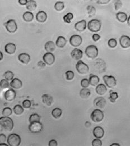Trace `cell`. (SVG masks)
<instances>
[{"instance_id": "53", "label": "cell", "mask_w": 130, "mask_h": 146, "mask_svg": "<svg viewBox=\"0 0 130 146\" xmlns=\"http://www.w3.org/2000/svg\"><path fill=\"white\" fill-rule=\"evenodd\" d=\"M91 125H92V124H91V123H90L89 121H86V122L85 123V127H86V128H89V127H91Z\"/></svg>"}, {"instance_id": "4", "label": "cell", "mask_w": 130, "mask_h": 146, "mask_svg": "<svg viewBox=\"0 0 130 146\" xmlns=\"http://www.w3.org/2000/svg\"><path fill=\"white\" fill-rule=\"evenodd\" d=\"M104 115L103 112L99 109L94 110L92 112L90 118L95 123H100L104 119Z\"/></svg>"}, {"instance_id": "25", "label": "cell", "mask_w": 130, "mask_h": 146, "mask_svg": "<svg viewBox=\"0 0 130 146\" xmlns=\"http://www.w3.org/2000/svg\"><path fill=\"white\" fill-rule=\"evenodd\" d=\"M67 43V40L65 37L59 36L56 40V45L59 48H63Z\"/></svg>"}, {"instance_id": "57", "label": "cell", "mask_w": 130, "mask_h": 146, "mask_svg": "<svg viewBox=\"0 0 130 146\" xmlns=\"http://www.w3.org/2000/svg\"><path fill=\"white\" fill-rule=\"evenodd\" d=\"M0 146H8V145L5 144V143H0Z\"/></svg>"}, {"instance_id": "38", "label": "cell", "mask_w": 130, "mask_h": 146, "mask_svg": "<svg viewBox=\"0 0 130 146\" xmlns=\"http://www.w3.org/2000/svg\"><path fill=\"white\" fill-rule=\"evenodd\" d=\"M3 76H4L5 79H6L8 81H10V80H12L13 79L14 76V74L11 71H7L3 74Z\"/></svg>"}, {"instance_id": "56", "label": "cell", "mask_w": 130, "mask_h": 146, "mask_svg": "<svg viewBox=\"0 0 130 146\" xmlns=\"http://www.w3.org/2000/svg\"><path fill=\"white\" fill-rule=\"evenodd\" d=\"M111 146H120L118 143H113Z\"/></svg>"}, {"instance_id": "34", "label": "cell", "mask_w": 130, "mask_h": 146, "mask_svg": "<svg viewBox=\"0 0 130 146\" xmlns=\"http://www.w3.org/2000/svg\"><path fill=\"white\" fill-rule=\"evenodd\" d=\"M118 98V94L117 92H113L112 91H110V97H109V100L111 102H115V101Z\"/></svg>"}, {"instance_id": "40", "label": "cell", "mask_w": 130, "mask_h": 146, "mask_svg": "<svg viewBox=\"0 0 130 146\" xmlns=\"http://www.w3.org/2000/svg\"><path fill=\"white\" fill-rule=\"evenodd\" d=\"M10 84L9 83V81L6 79H2L0 81V87L2 89H6L9 88Z\"/></svg>"}, {"instance_id": "1", "label": "cell", "mask_w": 130, "mask_h": 146, "mask_svg": "<svg viewBox=\"0 0 130 146\" xmlns=\"http://www.w3.org/2000/svg\"><path fill=\"white\" fill-rule=\"evenodd\" d=\"M14 128V122L9 116L0 117V131H10Z\"/></svg>"}, {"instance_id": "41", "label": "cell", "mask_w": 130, "mask_h": 146, "mask_svg": "<svg viewBox=\"0 0 130 146\" xmlns=\"http://www.w3.org/2000/svg\"><path fill=\"white\" fill-rule=\"evenodd\" d=\"M113 3L115 10H118L122 7V2L121 0H114Z\"/></svg>"}, {"instance_id": "20", "label": "cell", "mask_w": 130, "mask_h": 146, "mask_svg": "<svg viewBox=\"0 0 130 146\" xmlns=\"http://www.w3.org/2000/svg\"><path fill=\"white\" fill-rule=\"evenodd\" d=\"M18 59L21 63L24 64H28L31 60L30 55L26 53L20 54L18 56Z\"/></svg>"}, {"instance_id": "14", "label": "cell", "mask_w": 130, "mask_h": 146, "mask_svg": "<svg viewBox=\"0 0 130 146\" xmlns=\"http://www.w3.org/2000/svg\"><path fill=\"white\" fill-rule=\"evenodd\" d=\"M121 46L123 48H128L130 47V38L127 36L123 35L119 39Z\"/></svg>"}, {"instance_id": "37", "label": "cell", "mask_w": 130, "mask_h": 146, "mask_svg": "<svg viewBox=\"0 0 130 146\" xmlns=\"http://www.w3.org/2000/svg\"><path fill=\"white\" fill-rule=\"evenodd\" d=\"M40 116L39 115H38L37 113L32 114L30 116L29 119L30 123L34 121H40Z\"/></svg>"}, {"instance_id": "12", "label": "cell", "mask_w": 130, "mask_h": 146, "mask_svg": "<svg viewBox=\"0 0 130 146\" xmlns=\"http://www.w3.org/2000/svg\"><path fill=\"white\" fill-rule=\"evenodd\" d=\"M16 96V92L13 89H9L6 91L4 93V97L6 101H13Z\"/></svg>"}, {"instance_id": "2", "label": "cell", "mask_w": 130, "mask_h": 146, "mask_svg": "<svg viewBox=\"0 0 130 146\" xmlns=\"http://www.w3.org/2000/svg\"><path fill=\"white\" fill-rule=\"evenodd\" d=\"M102 27L101 21L98 19H92L88 24V28L92 32H98Z\"/></svg>"}, {"instance_id": "23", "label": "cell", "mask_w": 130, "mask_h": 146, "mask_svg": "<svg viewBox=\"0 0 130 146\" xmlns=\"http://www.w3.org/2000/svg\"><path fill=\"white\" fill-rule=\"evenodd\" d=\"M47 15L44 11H40L36 15V20L39 23H44L47 20Z\"/></svg>"}, {"instance_id": "7", "label": "cell", "mask_w": 130, "mask_h": 146, "mask_svg": "<svg viewBox=\"0 0 130 146\" xmlns=\"http://www.w3.org/2000/svg\"><path fill=\"white\" fill-rule=\"evenodd\" d=\"M76 69L77 72L81 74H86L89 71L88 65L81 60H79L77 61L76 65Z\"/></svg>"}, {"instance_id": "55", "label": "cell", "mask_w": 130, "mask_h": 146, "mask_svg": "<svg viewBox=\"0 0 130 146\" xmlns=\"http://www.w3.org/2000/svg\"><path fill=\"white\" fill-rule=\"evenodd\" d=\"M127 24L128 25L130 26V15L129 16V17L127 19Z\"/></svg>"}, {"instance_id": "16", "label": "cell", "mask_w": 130, "mask_h": 146, "mask_svg": "<svg viewBox=\"0 0 130 146\" xmlns=\"http://www.w3.org/2000/svg\"><path fill=\"white\" fill-rule=\"evenodd\" d=\"M93 135L96 138L101 139L104 135V130L100 127H96L93 130Z\"/></svg>"}, {"instance_id": "26", "label": "cell", "mask_w": 130, "mask_h": 146, "mask_svg": "<svg viewBox=\"0 0 130 146\" xmlns=\"http://www.w3.org/2000/svg\"><path fill=\"white\" fill-rule=\"evenodd\" d=\"M89 83L92 86H97L100 81V79L99 78V76H98L96 75H94L93 74H91L90 75V77H89Z\"/></svg>"}, {"instance_id": "32", "label": "cell", "mask_w": 130, "mask_h": 146, "mask_svg": "<svg viewBox=\"0 0 130 146\" xmlns=\"http://www.w3.org/2000/svg\"><path fill=\"white\" fill-rule=\"evenodd\" d=\"M24 110L23 107L21 106L20 105H15L13 109L14 112L15 113V114H16L17 115H20L22 114L24 112Z\"/></svg>"}, {"instance_id": "24", "label": "cell", "mask_w": 130, "mask_h": 146, "mask_svg": "<svg viewBox=\"0 0 130 146\" xmlns=\"http://www.w3.org/2000/svg\"><path fill=\"white\" fill-rule=\"evenodd\" d=\"M95 91L97 94L99 95H104L107 91V88L106 86L104 84H99L96 86Z\"/></svg>"}, {"instance_id": "30", "label": "cell", "mask_w": 130, "mask_h": 146, "mask_svg": "<svg viewBox=\"0 0 130 146\" xmlns=\"http://www.w3.org/2000/svg\"><path fill=\"white\" fill-rule=\"evenodd\" d=\"M22 18L26 22H30L34 19V15L31 11H26L24 13Z\"/></svg>"}, {"instance_id": "17", "label": "cell", "mask_w": 130, "mask_h": 146, "mask_svg": "<svg viewBox=\"0 0 130 146\" xmlns=\"http://www.w3.org/2000/svg\"><path fill=\"white\" fill-rule=\"evenodd\" d=\"M16 50V46L14 43H9L6 44L5 47V52L10 55L14 54Z\"/></svg>"}, {"instance_id": "3", "label": "cell", "mask_w": 130, "mask_h": 146, "mask_svg": "<svg viewBox=\"0 0 130 146\" xmlns=\"http://www.w3.org/2000/svg\"><path fill=\"white\" fill-rule=\"evenodd\" d=\"M21 139L20 135L15 134L13 133L10 134L7 138V142L8 145L10 146H19L21 144Z\"/></svg>"}, {"instance_id": "50", "label": "cell", "mask_w": 130, "mask_h": 146, "mask_svg": "<svg viewBox=\"0 0 130 146\" xmlns=\"http://www.w3.org/2000/svg\"><path fill=\"white\" fill-rule=\"evenodd\" d=\"M49 146H58V143L56 141V140L55 139H52L49 141V144H48Z\"/></svg>"}, {"instance_id": "19", "label": "cell", "mask_w": 130, "mask_h": 146, "mask_svg": "<svg viewBox=\"0 0 130 146\" xmlns=\"http://www.w3.org/2000/svg\"><path fill=\"white\" fill-rule=\"evenodd\" d=\"M10 85L13 88L19 90L22 87V82L18 78H14L11 80Z\"/></svg>"}, {"instance_id": "15", "label": "cell", "mask_w": 130, "mask_h": 146, "mask_svg": "<svg viewBox=\"0 0 130 146\" xmlns=\"http://www.w3.org/2000/svg\"><path fill=\"white\" fill-rule=\"evenodd\" d=\"M86 21L85 20H82L77 22L75 24V29L80 32H84L86 28Z\"/></svg>"}, {"instance_id": "22", "label": "cell", "mask_w": 130, "mask_h": 146, "mask_svg": "<svg viewBox=\"0 0 130 146\" xmlns=\"http://www.w3.org/2000/svg\"><path fill=\"white\" fill-rule=\"evenodd\" d=\"M44 48L47 52L52 53L56 50V44L53 41H48L45 44Z\"/></svg>"}, {"instance_id": "21", "label": "cell", "mask_w": 130, "mask_h": 146, "mask_svg": "<svg viewBox=\"0 0 130 146\" xmlns=\"http://www.w3.org/2000/svg\"><path fill=\"white\" fill-rule=\"evenodd\" d=\"M42 102L48 106H51L53 102V97L48 94H44L42 95Z\"/></svg>"}, {"instance_id": "58", "label": "cell", "mask_w": 130, "mask_h": 146, "mask_svg": "<svg viewBox=\"0 0 130 146\" xmlns=\"http://www.w3.org/2000/svg\"><path fill=\"white\" fill-rule=\"evenodd\" d=\"M84 1H88V0H84Z\"/></svg>"}, {"instance_id": "42", "label": "cell", "mask_w": 130, "mask_h": 146, "mask_svg": "<svg viewBox=\"0 0 130 146\" xmlns=\"http://www.w3.org/2000/svg\"><path fill=\"white\" fill-rule=\"evenodd\" d=\"M108 45L111 48H115L117 46V41L115 39L111 38L108 42Z\"/></svg>"}, {"instance_id": "28", "label": "cell", "mask_w": 130, "mask_h": 146, "mask_svg": "<svg viewBox=\"0 0 130 146\" xmlns=\"http://www.w3.org/2000/svg\"><path fill=\"white\" fill-rule=\"evenodd\" d=\"M37 7V2L34 0H29L28 1L27 4L26 5V9L29 11H34Z\"/></svg>"}, {"instance_id": "52", "label": "cell", "mask_w": 130, "mask_h": 146, "mask_svg": "<svg viewBox=\"0 0 130 146\" xmlns=\"http://www.w3.org/2000/svg\"><path fill=\"white\" fill-rule=\"evenodd\" d=\"M28 0H19V3L21 5H26L28 3Z\"/></svg>"}, {"instance_id": "35", "label": "cell", "mask_w": 130, "mask_h": 146, "mask_svg": "<svg viewBox=\"0 0 130 146\" xmlns=\"http://www.w3.org/2000/svg\"><path fill=\"white\" fill-rule=\"evenodd\" d=\"M74 18V15L73 13H68L66 15H65L63 19V21L66 23H68V24H70L71 21V20Z\"/></svg>"}, {"instance_id": "18", "label": "cell", "mask_w": 130, "mask_h": 146, "mask_svg": "<svg viewBox=\"0 0 130 146\" xmlns=\"http://www.w3.org/2000/svg\"><path fill=\"white\" fill-rule=\"evenodd\" d=\"M71 56L75 60H80L83 56V52L80 49L75 48L71 51Z\"/></svg>"}, {"instance_id": "47", "label": "cell", "mask_w": 130, "mask_h": 146, "mask_svg": "<svg viewBox=\"0 0 130 146\" xmlns=\"http://www.w3.org/2000/svg\"><path fill=\"white\" fill-rule=\"evenodd\" d=\"M97 3L99 5H106L111 0H95Z\"/></svg>"}, {"instance_id": "33", "label": "cell", "mask_w": 130, "mask_h": 146, "mask_svg": "<svg viewBox=\"0 0 130 146\" xmlns=\"http://www.w3.org/2000/svg\"><path fill=\"white\" fill-rule=\"evenodd\" d=\"M87 11L89 17H93L96 13V9L92 5H89L87 6Z\"/></svg>"}, {"instance_id": "45", "label": "cell", "mask_w": 130, "mask_h": 146, "mask_svg": "<svg viewBox=\"0 0 130 146\" xmlns=\"http://www.w3.org/2000/svg\"><path fill=\"white\" fill-rule=\"evenodd\" d=\"M31 105V102L29 100H25L22 102V107L25 109H29Z\"/></svg>"}, {"instance_id": "39", "label": "cell", "mask_w": 130, "mask_h": 146, "mask_svg": "<svg viewBox=\"0 0 130 146\" xmlns=\"http://www.w3.org/2000/svg\"><path fill=\"white\" fill-rule=\"evenodd\" d=\"M12 113H13L12 109L9 107L4 108L2 111V114L3 116H10L12 115Z\"/></svg>"}, {"instance_id": "13", "label": "cell", "mask_w": 130, "mask_h": 146, "mask_svg": "<svg viewBox=\"0 0 130 146\" xmlns=\"http://www.w3.org/2000/svg\"><path fill=\"white\" fill-rule=\"evenodd\" d=\"M107 102L104 98L102 97H97L94 101V104L95 106L100 109H103L106 105Z\"/></svg>"}, {"instance_id": "11", "label": "cell", "mask_w": 130, "mask_h": 146, "mask_svg": "<svg viewBox=\"0 0 130 146\" xmlns=\"http://www.w3.org/2000/svg\"><path fill=\"white\" fill-rule=\"evenodd\" d=\"M44 62L48 65H52L55 63V56L51 52H47L43 56Z\"/></svg>"}, {"instance_id": "43", "label": "cell", "mask_w": 130, "mask_h": 146, "mask_svg": "<svg viewBox=\"0 0 130 146\" xmlns=\"http://www.w3.org/2000/svg\"><path fill=\"white\" fill-rule=\"evenodd\" d=\"M65 75H66V79L68 80H71L74 78V73L73 71H71V70L67 71L65 73Z\"/></svg>"}, {"instance_id": "29", "label": "cell", "mask_w": 130, "mask_h": 146, "mask_svg": "<svg viewBox=\"0 0 130 146\" xmlns=\"http://www.w3.org/2000/svg\"><path fill=\"white\" fill-rule=\"evenodd\" d=\"M116 18L121 23H125L127 20V15L123 12H119L116 14Z\"/></svg>"}, {"instance_id": "31", "label": "cell", "mask_w": 130, "mask_h": 146, "mask_svg": "<svg viewBox=\"0 0 130 146\" xmlns=\"http://www.w3.org/2000/svg\"><path fill=\"white\" fill-rule=\"evenodd\" d=\"M62 114V110L59 108H58L54 109L52 111V115L53 116V117L54 118L57 119L60 118Z\"/></svg>"}, {"instance_id": "48", "label": "cell", "mask_w": 130, "mask_h": 146, "mask_svg": "<svg viewBox=\"0 0 130 146\" xmlns=\"http://www.w3.org/2000/svg\"><path fill=\"white\" fill-rule=\"evenodd\" d=\"M6 136L4 134H0V143H5L6 141Z\"/></svg>"}, {"instance_id": "46", "label": "cell", "mask_w": 130, "mask_h": 146, "mask_svg": "<svg viewBox=\"0 0 130 146\" xmlns=\"http://www.w3.org/2000/svg\"><path fill=\"white\" fill-rule=\"evenodd\" d=\"M92 146H102V142L99 138H95L92 141Z\"/></svg>"}, {"instance_id": "8", "label": "cell", "mask_w": 130, "mask_h": 146, "mask_svg": "<svg viewBox=\"0 0 130 146\" xmlns=\"http://www.w3.org/2000/svg\"><path fill=\"white\" fill-rule=\"evenodd\" d=\"M29 130L32 133H39L43 130V125L40 121L30 123L29 126Z\"/></svg>"}, {"instance_id": "49", "label": "cell", "mask_w": 130, "mask_h": 146, "mask_svg": "<svg viewBox=\"0 0 130 146\" xmlns=\"http://www.w3.org/2000/svg\"><path fill=\"white\" fill-rule=\"evenodd\" d=\"M46 64L44 62H43V61H39L37 63V66L39 68H41V69H43L46 67Z\"/></svg>"}, {"instance_id": "36", "label": "cell", "mask_w": 130, "mask_h": 146, "mask_svg": "<svg viewBox=\"0 0 130 146\" xmlns=\"http://www.w3.org/2000/svg\"><path fill=\"white\" fill-rule=\"evenodd\" d=\"M65 8V4L63 2L58 1L57 2L55 5V9L57 11H61Z\"/></svg>"}, {"instance_id": "27", "label": "cell", "mask_w": 130, "mask_h": 146, "mask_svg": "<svg viewBox=\"0 0 130 146\" xmlns=\"http://www.w3.org/2000/svg\"><path fill=\"white\" fill-rule=\"evenodd\" d=\"M91 95V91L87 88H83L80 91V96L83 99L88 98Z\"/></svg>"}, {"instance_id": "51", "label": "cell", "mask_w": 130, "mask_h": 146, "mask_svg": "<svg viewBox=\"0 0 130 146\" xmlns=\"http://www.w3.org/2000/svg\"><path fill=\"white\" fill-rule=\"evenodd\" d=\"M100 39V36L98 34H94L93 35V39L94 41L97 42L98 40Z\"/></svg>"}, {"instance_id": "54", "label": "cell", "mask_w": 130, "mask_h": 146, "mask_svg": "<svg viewBox=\"0 0 130 146\" xmlns=\"http://www.w3.org/2000/svg\"><path fill=\"white\" fill-rule=\"evenodd\" d=\"M3 58V54H2V52L1 51H0V61L2 60Z\"/></svg>"}, {"instance_id": "9", "label": "cell", "mask_w": 130, "mask_h": 146, "mask_svg": "<svg viewBox=\"0 0 130 146\" xmlns=\"http://www.w3.org/2000/svg\"><path fill=\"white\" fill-rule=\"evenodd\" d=\"M103 80L106 85L108 88H113L117 85V80L112 75H104Z\"/></svg>"}, {"instance_id": "10", "label": "cell", "mask_w": 130, "mask_h": 146, "mask_svg": "<svg viewBox=\"0 0 130 146\" xmlns=\"http://www.w3.org/2000/svg\"><path fill=\"white\" fill-rule=\"evenodd\" d=\"M82 42V39L81 36L77 35H73L70 38V43L71 45L74 47H77L80 46Z\"/></svg>"}, {"instance_id": "5", "label": "cell", "mask_w": 130, "mask_h": 146, "mask_svg": "<svg viewBox=\"0 0 130 146\" xmlns=\"http://www.w3.org/2000/svg\"><path fill=\"white\" fill-rule=\"evenodd\" d=\"M3 25L5 27L7 32L11 33H15L18 29V25L14 19H10L5 23Z\"/></svg>"}, {"instance_id": "6", "label": "cell", "mask_w": 130, "mask_h": 146, "mask_svg": "<svg viewBox=\"0 0 130 146\" xmlns=\"http://www.w3.org/2000/svg\"><path fill=\"white\" fill-rule=\"evenodd\" d=\"M98 49L94 45H90L86 48L85 54L90 58H95L98 56Z\"/></svg>"}, {"instance_id": "44", "label": "cell", "mask_w": 130, "mask_h": 146, "mask_svg": "<svg viewBox=\"0 0 130 146\" xmlns=\"http://www.w3.org/2000/svg\"><path fill=\"white\" fill-rule=\"evenodd\" d=\"M81 86L83 88H88L89 85H90V83H89V80L88 79H83L81 80Z\"/></svg>"}]
</instances>
